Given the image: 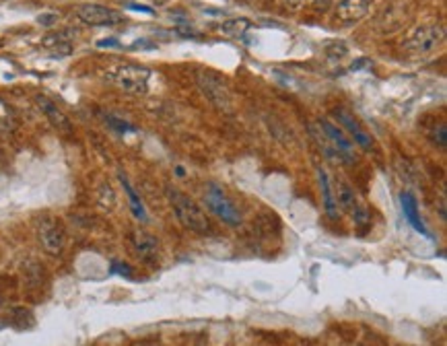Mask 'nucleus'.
I'll list each match as a JSON object with an SVG mask.
<instances>
[{
    "label": "nucleus",
    "instance_id": "obj_2",
    "mask_svg": "<svg viewBox=\"0 0 447 346\" xmlns=\"http://www.w3.org/2000/svg\"><path fill=\"white\" fill-rule=\"evenodd\" d=\"M151 70L140 64H118L105 70V81H109L114 87L130 95H145L149 91L151 83Z\"/></svg>",
    "mask_w": 447,
    "mask_h": 346
},
{
    "label": "nucleus",
    "instance_id": "obj_3",
    "mask_svg": "<svg viewBox=\"0 0 447 346\" xmlns=\"http://www.w3.org/2000/svg\"><path fill=\"white\" fill-rule=\"evenodd\" d=\"M204 204L217 219L223 220L225 225H229V227H237L241 222V215H239L235 202L219 186H208L206 194H204Z\"/></svg>",
    "mask_w": 447,
    "mask_h": 346
},
{
    "label": "nucleus",
    "instance_id": "obj_24",
    "mask_svg": "<svg viewBox=\"0 0 447 346\" xmlns=\"http://www.w3.org/2000/svg\"><path fill=\"white\" fill-rule=\"evenodd\" d=\"M97 46H99V48H122V46H120V41H118L116 37H105V39H99V41H97Z\"/></svg>",
    "mask_w": 447,
    "mask_h": 346
},
{
    "label": "nucleus",
    "instance_id": "obj_22",
    "mask_svg": "<svg viewBox=\"0 0 447 346\" xmlns=\"http://www.w3.org/2000/svg\"><path fill=\"white\" fill-rule=\"evenodd\" d=\"M124 6L136 13H145V15H155V8L147 6V4H138V2H124Z\"/></svg>",
    "mask_w": 447,
    "mask_h": 346
},
{
    "label": "nucleus",
    "instance_id": "obj_20",
    "mask_svg": "<svg viewBox=\"0 0 447 346\" xmlns=\"http://www.w3.org/2000/svg\"><path fill=\"white\" fill-rule=\"evenodd\" d=\"M105 120L109 122V126L116 128L118 132H136V128L132 126V124H128L124 120H120V118H114V116H105Z\"/></svg>",
    "mask_w": 447,
    "mask_h": 346
},
{
    "label": "nucleus",
    "instance_id": "obj_16",
    "mask_svg": "<svg viewBox=\"0 0 447 346\" xmlns=\"http://www.w3.org/2000/svg\"><path fill=\"white\" fill-rule=\"evenodd\" d=\"M120 182H122V186L126 189V196H128V202H130V211H132V215H134V219L138 220H147V211H145V206H142V202H140V198H138V194L134 192V188L128 184V180L124 175H120Z\"/></svg>",
    "mask_w": 447,
    "mask_h": 346
},
{
    "label": "nucleus",
    "instance_id": "obj_21",
    "mask_svg": "<svg viewBox=\"0 0 447 346\" xmlns=\"http://www.w3.org/2000/svg\"><path fill=\"white\" fill-rule=\"evenodd\" d=\"M326 52H328L330 58H338V56H345V54H347V46L336 41V44H330V46L326 48Z\"/></svg>",
    "mask_w": 447,
    "mask_h": 346
},
{
    "label": "nucleus",
    "instance_id": "obj_10",
    "mask_svg": "<svg viewBox=\"0 0 447 346\" xmlns=\"http://www.w3.org/2000/svg\"><path fill=\"white\" fill-rule=\"evenodd\" d=\"M76 17L91 27H112L120 21V15L103 4H83L79 6Z\"/></svg>",
    "mask_w": 447,
    "mask_h": 346
},
{
    "label": "nucleus",
    "instance_id": "obj_19",
    "mask_svg": "<svg viewBox=\"0 0 447 346\" xmlns=\"http://www.w3.org/2000/svg\"><path fill=\"white\" fill-rule=\"evenodd\" d=\"M15 128V114L8 103L0 99V130H13Z\"/></svg>",
    "mask_w": 447,
    "mask_h": 346
},
{
    "label": "nucleus",
    "instance_id": "obj_14",
    "mask_svg": "<svg viewBox=\"0 0 447 346\" xmlns=\"http://www.w3.org/2000/svg\"><path fill=\"white\" fill-rule=\"evenodd\" d=\"M400 202H402V213H404V219L413 225V229H415V231H418V233H422V235H429V231H427L425 222H422V219H420V213H418V202H416L415 194H411V192H404V194L400 196Z\"/></svg>",
    "mask_w": 447,
    "mask_h": 346
},
{
    "label": "nucleus",
    "instance_id": "obj_8",
    "mask_svg": "<svg viewBox=\"0 0 447 346\" xmlns=\"http://www.w3.org/2000/svg\"><path fill=\"white\" fill-rule=\"evenodd\" d=\"M443 41V29L439 25H422L416 27L415 32L406 37V50L415 54H427L433 52L439 44Z\"/></svg>",
    "mask_w": 447,
    "mask_h": 346
},
{
    "label": "nucleus",
    "instance_id": "obj_5",
    "mask_svg": "<svg viewBox=\"0 0 447 346\" xmlns=\"http://www.w3.org/2000/svg\"><path fill=\"white\" fill-rule=\"evenodd\" d=\"M37 241L41 246V250L50 255H58L62 253L66 246V231H64L62 222L56 217H44L37 222Z\"/></svg>",
    "mask_w": 447,
    "mask_h": 346
},
{
    "label": "nucleus",
    "instance_id": "obj_12",
    "mask_svg": "<svg viewBox=\"0 0 447 346\" xmlns=\"http://www.w3.org/2000/svg\"><path fill=\"white\" fill-rule=\"evenodd\" d=\"M371 8V0H340L336 6V17L342 23H359L367 17Z\"/></svg>",
    "mask_w": 447,
    "mask_h": 346
},
{
    "label": "nucleus",
    "instance_id": "obj_25",
    "mask_svg": "<svg viewBox=\"0 0 447 346\" xmlns=\"http://www.w3.org/2000/svg\"><path fill=\"white\" fill-rule=\"evenodd\" d=\"M285 4H288V6H293V8H301L303 4H307L309 0H283Z\"/></svg>",
    "mask_w": 447,
    "mask_h": 346
},
{
    "label": "nucleus",
    "instance_id": "obj_15",
    "mask_svg": "<svg viewBox=\"0 0 447 346\" xmlns=\"http://www.w3.org/2000/svg\"><path fill=\"white\" fill-rule=\"evenodd\" d=\"M318 180H319V188H321V200H323V211L330 219H338L340 217V211L336 206V200H334V192H332V186H330V178L323 169H318Z\"/></svg>",
    "mask_w": 447,
    "mask_h": 346
},
{
    "label": "nucleus",
    "instance_id": "obj_6",
    "mask_svg": "<svg viewBox=\"0 0 447 346\" xmlns=\"http://www.w3.org/2000/svg\"><path fill=\"white\" fill-rule=\"evenodd\" d=\"M334 200L338 211L351 215V219L354 225H367L369 222V211L365 208V204L359 200L356 192L349 186L347 182H338L336 189H334Z\"/></svg>",
    "mask_w": 447,
    "mask_h": 346
},
{
    "label": "nucleus",
    "instance_id": "obj_26",
    "mask_svg": "<svg viewBox=\"0 0 447 346\" xmlns=\"http://www.w3.org/2000/svg\"><path fill=\"white\" fill-rule=\"evenodd\" d=\"M363 66H371L369 60H359V62H354L351 66V70H359V68H363Z\"/></svg>",
    "mask_w": 447,
    "mask_h": 346
},
{
    "label": "nucleus",
    "instance_id": "obj_7",
    "mask_svg": "<svg viewBox=\"0 0 447 346\" xmlns=\"http://www.w3.org/2000/svg\"><path fill=\"white\" fill-rule=\"evenodd\" d=\"M130 248L134 255L145 262V264H151V262H157L161 253V244L159 237L153 235L151 231H145V229H134L130 233Z\"/></svg>",
    "mask_w": 447,
    "mask_h": 346
},
{
    "label": "nucleus",
    "instance_id": "obj_11",
    "mask_svg": "<svg viewBox=\"0 0 447 346\" xmlns=\"http://www.w3.org/2000/svg\"><path fill=\"white\" fill-rule=\"evenodd\" d=\"M198 85H200V89L204 91V95H206L217 107L231 112V105H233V103H231V95H229L227 87H225L217 76H213L211 72H200V74H198Z\"/></svg>",
    "mask_w": 447,
    "mask_h": 346
},
{
    "label": "nucleus",
    "instance_id": "obj_17",
    "mask_svg": "<svg viewBox=\"0 0 447 346\" xmlns=\"http://www.w3.org/2000/svg\"><path fill=\"white\" fill-rule=\"evenodd\" d=\"M252 23L248 19H231V21H225L221 25V32L229 37H235V39H241L246 33L250 32Z\"/></svg>",
    "mask_w": 447,
    "mask_h": 346
},
{
    "label": "nucleus",
    "instance_id": "obj_9",
    "mask_svg": "<svg viewBox=\"0 0 447 346\" xmlns=\"http://www.w3.org/2000/svg\"><path fill=\"white\" fill-rule=\"evenodd\" d=\"M334 118L338 120V124L342 126L345 134L351 138L356 147H361L363 151H371V149H373V136H371L367 130L361 128V124L356 122V118L352 116L349 109H345V107L336 109V112H334Z\"/></svg>",
    "mask_w": 447,
    "mask_h": 346
},
{
    "label": "nucleus",
    "instance_id": "obj_23",
    "mask_svg": "<svg viewBox=\"0 0 447 346\" xmlns=\"http://www.w3.org/2000/svg\"><path fill=\"white\" fill-rule=\"evenodd\" d=\"M56 21H58V15H54V13H46V15H39L37 17V23L44 25V27H52Z\"/></svg>",
    "mask_w": 447,
    "mask_h": 346
},
{
    "label": "nucleus",
    "instance_id": "obj_18",
    "mask_svg": "<svg viewBox=\"0 0 447 346\" xmlns=\"http://www.w3.org/2000/svg\"><path fill=\"white\" fill-rule=\"evenodd\" d=\"M97 204L103 208V211H112L114 208V204H116V194H114V189L109 184H103L99 192H97Z\"/></svg>",
    "mask_w": 447,
    "mask_h": 346
},
{
    "label": "nucleus",
    "instance_id": "obj_4",
    "mask_svg": "<svg viewBox=\"0 0 447 346\" xmlns=\"http://www.w3.org/2000/svg\"><path fill=\"white\" fill-rule=\"evenodd\" d=\"M318 128L321 130V134L326 136V140H328V145H330V149H332L336 161L347 163V165H351V163L356 161V155H354V142L345 134L342 128H338L336 124L328 122V120H321L318 124Z\"/></svg>",
    "mask_w": 447,
    "mask_h": 346
},
{
    "label": "nucleus",
    "instance_id": "obj_13",
    "mask_svg": "<svg viewBox=\"0 0 447 346\" xmlns=\"http://www.w3.org/2000/svg\"><path fill=\"white\" fill-rule=\"evenodd\" d=\"M37 105H39V109L46 114V118L50 120V124L56 128V130L70 132V120L66 118V114H64L54 101H50L48 97H37Z\"/></svg>",
    "mask_w": 447,
    "mask_h": 346
},
{
    "label": "nucleus",
    "instance_id": "obj_1",
    "mask_svg": "<svg viewBox=\"0 0 447 346\" xmlns=\"http://www.w3.org/2000/svg\"><path fill=\"white\" fill-rule=\"evenodd\" d=\"M167 198H169V204H171L178 220L186 229H190L198 235H211L213 233L211 220L192 198H188L186 194H182L180 189L175 188H167Z\"/></svg>",
    "mask_w": 447,
    "mask_h": 346
}]
</instances>
